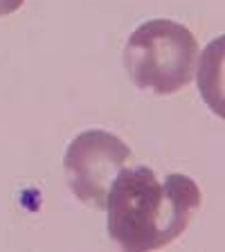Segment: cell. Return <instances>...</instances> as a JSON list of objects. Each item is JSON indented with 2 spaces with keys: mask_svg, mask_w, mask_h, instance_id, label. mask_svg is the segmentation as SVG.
<instances>
[{
  "mask_svg": "<svg viewBox=\"0 0 225 252\" xmlns=\"http://www.w3.org/2000/svg\"><path fill=\"white\" fill-rule=\"evenodd\" d=\"M200 203L203 191L185 173L160 180L144 164L122 169L106 196V230L124 250H160L187 230Z\"/></svg>",
  "mask_w": 225,
  "mask_h": 252,
  "instance_id": "obj_1",
  "label": "cell"
},
{
  "mask_svg": "<svg viewBox=\"0 0 225 252\" xmlns=\"http://www.w3.org/2000/svg\"><path fill=\"white\" fill-rule=\"evenodd\" d=\"M198 63V41L176 21L156 18L133 32L124 47V65L140 90L173 94L187 88Z\"/></svg>",
  "mask_w": 225,
  "mask_h": 252,
  "instance_id": "obj_2",
  "label": "cell"
},
{
  "mask_svg": "<svg viewBox=\"0 0 225 252\" xmlns=\"http://www.w3.org/2000/svg\"><path fill=\"white\" fill-rule=\"evenodd\" d=\"M131 149L124 140L101 128L79 133L63 158L68 187L81 203L104 210L110 183L126 167Z\"/></svg>",
  "mask_w": 225,
  "mask_h": 252,
  "instance_id": "obj_3",
  "label": "cell"
},
{
  "mask_svg": "<svg viewBox=\"0 0 225 252\" xmlns=\"http://www.w3.org/2000/svg\"><path fill=\"white\" fill-rule=\"evenodd\" d=\"M23 2H25V0H0V18L18 11L23 7Z\"/></svg>",
  "mask_w": 225,
  "mask_h": 252,
  "instance_id": "obj_4",
  "label": "cell"
}]
</instances>
